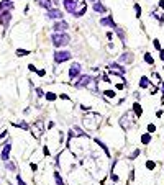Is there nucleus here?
I'll list each match as a JSON object with an SVG mask.
<instances>
[{"label": "nucleus", "instance_id": "nucleus-21", "mask_svg": "<svg viewBox=\"0 0 164 185\" xmlns=\"http://www.w3.org/2000/svg\"><path fill=\"white\" fill-rule=\"evenodd\" d=\"M5 167H7L8 170H12V172H15V170H16L15 164H13V162H10V160H5Z\"/></svg>", "mask_w": 164, "mask_h": 185}, {"label": "nucleus", "instance_id": "nucleus-7", "mask_svg": "<svg viewBox=\"0 0 164 185\" xmlns=\"http://www.w3.org/2000/svg\"><path fill=\"white\" fill-rule=\"evenodd\" d=\"M46 16L51 18V20H62V12L59 8H49Z\"/></svg>", "mask_w": 164, "mask_h": 185}, {"label": "nucleus", "instance_id": "nucleus-29", "mask_svg": "<svg viewBox=\"0 0 164 185\" xmlns=\"http://www.w3.org/2000/svg\"><path fill=\"white\" fill-rule=\"evenodd\" d=\"M105 95H107L108 98H113V97H115V92H112V90H105Z\"/></svg>", "mask_w": 164, "mask_h": 185}, {"label": "nucleus", "instance_id": "nucleus-31", "mask_svg": "<svg viewBox=\"0 0 164 185\" xmlns=\"http://www.w3.org/2000/svg\"><path fill=\"white\" fill-rule=\"evenodd\" d=\"M138 156H139V149H136V151H135V152H133V154L130 156V159H136Z\"/></svg>", "mask_w": 164, "mask_h": 185}, {"label": "nucleus", "instance_id": "nucleus-11", "mask_svg": "<svg viewBox=\"0 0 164 185\" xmlns=\"http://www.w3.org/2000/svg\"><path fill=\"white\" fill-rule=\"evenodd\" d=\"M79 74H81V64L74 62V64L71 66V69H69V77H71V79H76Z\"/></svg>", "mask_w": 164, "mask_h": 185}, {"label": "nucleus", "instance_id": "nucleus-10", "mask_svg": "<svg viewBox=\"0 0 164 185\" xmlns=\"http://www.w3.org/2000/svg\"><path fill=\"white\" fill-rule=\"evenodd\" d=\"M131 116V113H128L126 116H122L120 118V125H122V128H125V130H128L130 126H131V123H133V118H130Z\"/></svg>", "mask_w": 164, "mask_h": 185}, {"label": "nucleus", "instance_id": "nucleus-27", "mask_svg": "<svg viewBox=\"0 0 164 185\" xmlns=\"http://www.w3.org/2000/svg\"><path fill=\"white\" fill-rule=\"evenodd\" d=\"M146 167H148V169H149V170H153V169H154V167H156V164H154L153 160H148V162H146Z\"/></svg>", "mask_w": 164, "mask_h": 185}, {"label": "nucleus", "instance_id": "nucleus-20", "mask_svg": "<svg viewBox=\"0 0 164 185\" xmlns=\"http://www.w3.org/2000/svg\"><path fill=\"white\" fill-rule=\"evenodd\" d=\"M149 141H151V134H149V133L141 136V143H143V144H149Z\"/></svg>", "mask_w": 164, "mask_h": 185}, {"label": "nucleus", "instance_id": "nucleus-19", "mask_svg": "<svg viewBox=\"0 0 164 185\" xmlns=\"http://www.w3.org/2000/svg\"><path fill=\"white\" fill-rule=\"evenodd\" d=\"M144 61L148 62L149 66H153L154 64V59H153V56L149 54V53H144Z\"/></svg>", "mask_w": 164, "mask_h": 185}, {"label": "nucleus", "instance_id": "nucleus-6", "mask_svg": "<svg viewBox=\"0 0 164 185\" xmlns=\"http://www.w3.org/2000/svg\"><path fill=\"white\" fill-rule=\"evenodd\" d=\"M92 82V77L90 75H81V79L76 82L77 89H82V87H89V84Z\"/></svg>", "mask_w": 164, "mask_h": 185}, {"label": "nucleus", "instance_id": "nucleus-15", "mask_svg": "<svg viewBox=\"0 0 164 185\" xmlns=\"http://www.w3.org/2000/svg\"><path fill=\"white\" fill-rule=\"evenodd\" d=\"M94 10L97 12V13H105V7L102 5V3H100V2H97V0H95V2H94Z\"/></svg>", "mask_w": 164, "mask_h": 185}, {"label": "nucleus", "instance_id": "nucleus-39", "mask_svg": "<svg viewBox=\"0 0 164 185\" xmlns=\"http://www.w3.org/2000/svg\"><path fill=\"white\" fill-rule=\"evenodd\" d=\"M5 136H7V131H3V133H2V134H0V141L3 139V138H5Z\"/></svg>", "mask_w": 164, "mask_h": 185}, {"label": "nucleus", "instance_id": "nucleus-24", "mask_svg": "<svg viewBox=\"0 0 164 185\" xmlns=\"http://www.w3.org/2000/svg\"><path fill=\"white\" fill-rule=\"evenodd\" d=\"M28 54H30V51H26V49H20V48L16 49V56H28Z\"/></svg>", "mask_w": 164, "mask_h": 185}, {"label": "nucleus", "instance_id": "nucleus-13", "mask_svg": "<svg viewBox=\"0 0 164 185\" xmlns=\"http://www.w3.org/2000/svg\"><path fill=\"white\" fill-rule=\"evenodd\" d=\"M100 25H103V26L110 25L112 28H117V25H115V21H113L112 16H108V18H102V20H100Z\"/></svg>", "mask_w": 164, "mask_h": 185}, {"label": "nucleus", "instance_id": "nucleus-28", "mask_svg": "<svg viewBox=\"0 0 164 185\" xmlns=\"http://www.w3.org/2000/svg\"><path fill=\"white\" fill-rule=\"evenodd\" d=\"M135 12H136V16H138V18H139V16H141V7H139L138 3L135 5Z\"/></svg>", "mask_w": 164, "mask_h": 185}, {"label": "nucleus", "instance_id": "nucleus-33", "mask_svg": "<svg viewBox=\"0 0 164 185\" xmlns=\"http://www.w3.org/2000/svg\"><path fill=\"white\" fill-rule=\"evenodd\" d=\"M154 48H156V49H161V44H159L158 40H154Z\"/></svg>", "mask_w": 164, "mask_h": 185}, {"label": "nucleus", "instance_id": "nucleus-38", "mask_svg": "<svg viewBox=\"0 0 164 185\" xmlns=\"http://www.w3.org/2000/svg\"><path fill=\"white\" fill-rule=\"evenodd\" d=\"M46 74V72H44V70H38V75H40V77H43V75Z\"/></svg>", "mask_w": 164, "mask_h": 185}, {"label": "nucleus", "instance_id": "nucleus-25", "mask_svg": "<svg viewBox=\"0 0 164 185\" xmlns=\"http://www.w3.org/2000/svg\"><path fill=\"white\" fill-rule=\"evenodd\" d=\"M15 126H16V128H23V130H30V126L26 125L25 121H21V123H15Z\"/></svg>", "mask_w": 164, "mask_h": 185}, {"label": "nucleus", "instance_id": "nucleus-36", "mask_svg": "<svg viewBox=\"0 0 164 185\" xmlns=\"http://www.w3.org/2000/svg\"><path fill=\"white\" fill-rule=\"evenodd\" d=\"M28 69H30V70H33V72H35V70H36V67H35V66H33V64H30V66H28Z\"/></svg>", "mask_w": 164, "mask_h": 185}, {"label": "nucleus", "instance_id": "nucleus-16", "mask_svg": "<svg viewBox=\"0 0 164 185\" xmlns=\"http://www.w3.org/2000/svg\"><path fill=\"white\" fill-rule=\"evenodd\" d=\"M133 61V54L131 53H125L120 56V62H131Z\"/></svg>", "mask_w": 164, "mask_h": 185}, {"label": "nucleus", "instance_id": "nucleus-41", "mask_svg": "<svg viewBox=\"0 0 164 185\" xmlns=\"http://www.w3.org/2000/svg\"><path fill=\"white\" fill-rule=\"evenodd\" d=\"M159 7H161V8H164V0H159Z\"/></svg>", "mask_w": 164, "mask_h": 185}, {"label": "nucleus", "instance_id": "nucleus-4", "mask_svg": "<svg viewBox=\"0 0 164 185\" xmlns=\"http://www.w3.org/2000/svg\"><path fill=\"white\" fill-rule=\"evenodd\" d=\"M31 134L35 136L36 139H40L43 134V121H36L35 125L31 126Z\"/></svg>", "mask_w": 164, "mask_h": 185}, {"label": "nucleus", "instance_id": "nucleus-3", "mask_svg": "<svg viewBox=\"0 0 164 185\" xmlns=\"http://www.w3.org/2000/svg\"><path fill=\"white\" fill-rule=\"evenodd\" d=\"M71 57H72V54L69 51H57V53H54V61H56L57 64L66 62V61H69Z\"/></svg>", "mask_w": 164, "mask_h": 185}, {"label": "nucleus", "instance_id": "nucleus-12", "mask_svg": "<svg viewBox=\"0 0 164 185\" xmlns=\"http://www.w3.org/2000/svg\"><path fill=\"white\" fill-rule=\"evenodd\" d=\"M12 8H13V2H12V0H2V2H0V12L12 10Z\"/></svg>", "mask_w": 164, "mask_h": 185}, {"label": "nucleus", "instance_id": "nucleus-17", "mask_svg": "<svg viewBox=\"0 0 164 185\" xmlns=\"http://www.w3.org/2000/svg\"><path fill=\"white\" fill-rule=\"evenodd\" d=\"M133 113L138 116V118L141 116V113H143V108H141V105H139L138 102H136V103H133Z\"/></svg>", "mask_w": 164, "mask_h": 185}, {"label": "nucleus", "instance_id": "nucleus-2", "mask_svg": "<svg viewBox=\"0 0 164 185\" xmlns=\"http://www.w3.org/2000/svg\"><path fill=\"white\" fill-rule=\"evenodd\" d=\"M51 40H53V44L56 46V48H61V46L69 44L71 36L66 35V33H56V31H54V35L51 36Z\"/></svg>", "mask_w": 164, "mask_h": 185}, {"label": "nucleus", "instance_id": "nucleus-23", "mask_svg": "<svg viewBox=\"0 0 164 185\" xmlns=\"http://www.w3.org/2000/svg\"><path fill=\"white\" fill-rule=\"evenodd\" d=\"M57 97H56V94H53V92H48L46 94V100H49V102H54Z\"/></svg>", "mask_w": 164, "mask_h": 185}, {"label": "nucleus", "instance_id": "nucleus-35", "mask_svg": "<svg viewBox=\"0 0 164 185\" xmlns=\"http://www.w3.org/2000/svg\"><path fill=\"white\" fill-rule=\"evenodd\" d=\"M36 95L41 97V95H43V90H41V89H36Z\"/></svg>", "mask_w": 164, "mask_h": 185}, {"label": "nucleus", "instance_id": "nucleus-43", "mask_svg": "<svg viewBox=\"0 0 164 185\" xmlns=\"http://www.w3.org/2000/svg\"><path fill=\"white\" fill-rule=\"evenodd\" d=\"M161 102H163V103H164V95H163V98H161Z\"/></svg>", "mask_w": 164, "mask_h": 185}, {"label": "nucleus", "instance_id": "nucleus-40", "mask_svg": "<svg viewBox=\"0 0 164 185\" xmlns=\"http://www.w3.org/2000/svg\"><path fill=\"white\" fill-rule=\"evenodd\" d=\"M43 151H44V154H46V156H49V149H48L46 146H44V149H43Z\"/></svg>", "mask_w": 164, "mask_h": 185}, {"label": "nucleus", "instance_id": "nucleus-42", "mask_svg": "<svg viewBox=\"0 0 164 185\" xmlns=\"http://www.w3.org/2000/svg\"><path fill=\"white\" fill-rule=\"evenodd\" d=\"M161 90H163V95H164V82H161Z\"/></svg>", "mask_w": 164, "mask_h": 185}, {"label": "nucleus", "instance_id": "nucleus-14", "mask_svg": "<svg viewBox=\"0 0 164 185\" xmlns=\"http://www.w3.org/2000/svg\"><path fill=\"white\" fill-rule=\"evenodd\" d=\"M36 3L40 7H43V8H46V10H49L53 7V3H51V0H36Z\"/></svg>", "mask_w": 164, "mask_h": 185}, {"label": "nucleus", "instance_id": "nucleus-22", "mask_svg": "<svg viewBox=\"0 0 164 185\" xmlns=\"http://www.w3.org/2000/svg\"><path fill=\"white\" fill-rule=\"evenodd\" d=\"M113 30L117 31V35L120 36V38H122V41L125 43V33H123V30H122V28H118V26H117V28H113Z\"/></svg>", "mask_w": 164, "mask_h": 185}, {"label": "nucleus", "instance_id": "nucleus-34", "mask_svg": "<svg viewBox=\"0 0 164 185\" xmlns=\"http://www.w3.org/2000/svg\"><path fill=\"white\" fill-rule=\"evenodd\" d=\"M153 79L156 80V82H158V84H159V82H161V80H159V75L156 74V72H154V74H153Z\"/></svg>", "mask_w": 164, "mask_h": 185}, {"label": "nucleus", "instance_id": "nucleus-1", "mask_svg": "<svg viewBox=\"0 0 164 185\" xmlns=\"http://www.w3.org/2000/svg\"><path fill=\"white\" fill-rule=\"evenodd\" d=\"M64 7H66V10L74 16H82L87 10V5H85V2L84 0H64Z\"/></svg>", "mask_w": 164, "mask_h": 185}, {"label": "nucleus", "instance_id": "nucleus-32", "mask_svg": "<svg viewBox=\"0 0 164 185\" xmlns=\"http://www.w3.org/2000/svg\"><path fill=\"white\" fill-rule=\"evenodd\" d=\"M16 182H18V185H26L25 182H23V180H21V177H20V175H18V177H16Z\"/></svg>", "mask_w": 164, "mask_h": 185}, {"label": "nucleus", "instance_id": "nucleus-26", "mask_svg": "<svg viewBox=\"0 0 164 185\" xmlns=\"http://www.w3.org/2000/svg\"><path fill=\"white\" fill-rule=\"evenodd\" d=\"M54 179H56V184H57V185H66L64 182H62V179L59 177V174H57V172L54 174Z\"/></svg>", "mask_w": 164, "mask_h": 185}, {"label": "nucleus", "instance_id": "nucleus-18", "mask_svg": "<svg viewBox=\"0 0 164 185\" xmlns=\"http://www.w3.org/2000/svg\"><path fill=\"white\" fill-rule=\"evenodd\" d=\"M139 87H141V89L149 87V79L148 77H141V80H139Z\"/></svg>", "mask_w": 164, "mask_h": 185}, {"label": "nucleus", "instance_id": "nucleus-37", "mask_svg": "<svg viewBox=\"0 0 164 185\" xmlns=\"http://www.w3.org/2000/svg\"><path fill=\"white\" fill-rule=\"evenodd\" d=\"M159 57L164 61V49H161V53H159Z\"/></svg>", "mask_w": 164, "mask_h": 185}, {"label": "nucleus", "instance_id": "nucleus-9", "mask_svg": "<svg viewBox=\"0 0 164 185\" xmlns=\"http://www.w3.org/2000/svg\"><path fill=\"white\" fill-rule=\"evenodd\" d=\"M67 28H69V25H67L64 20H57L56 23H54V31H56V33H64Z\"/></svg>", "mask_w": 164, "mask_h": 185}, {"label": "nucleus", "instance_id": "nucleus-5", "mask_svg": "<svg viewBox=\"0 0 164 185\" xmlns=\"http://www.w3.org/2000/svg\"><path fill=\"white\" fill-rule=\"evenodd\" d=\"M108 70L112 72V74H118L120 77H125V67L120 64H117V62H113V64L108 66Z\"/></svg>", "mask_w": 164, "mask_h": 185}, {"label": "nucleus", "instance_id": "nucleus-8", "mask_svg": "<svg viewBox=\"0 0 164 185\" xmlns=\"http://www.w3.org/2000/svg\"><path fill=\"white\" fill-rule=\"evenodd\" d=\"M10 151H12V144H10V141H7L3 149H2V156H0V159L3 160V162L10 159Z\"/></svg>", "mask_w": 164, "mask_h": 185}, {"label": "nucleus", "instance_id": "nucleus-30", "mask_svg": "<svg viewBox=\"0 0 164 185\" xmlns=\"http://www.w3.org/2000/svg\"><path fill=\"white\" fill-rule=\"evenodd\" d=\"M148 131H149V134H151V133H154V131H156V126L149 123V125H148Z\"/></svg>", "mask_w": 164, "mask_h": 185}]
</instances>
